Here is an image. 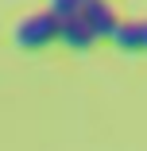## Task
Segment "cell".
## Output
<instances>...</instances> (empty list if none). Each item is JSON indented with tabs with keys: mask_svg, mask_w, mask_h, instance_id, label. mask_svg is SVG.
Returning <instances> with one entry per match:
<instances>
[{
	"mask_svg": "<svg viewBox=\"0 0 147 151\" xmlns=\"http://www.w3.org/2000/svg\"><path fill=\"white\" fill-rule=\"evenodd\" d=\"M50 12L58 19H70V16H81V0H50Z\"/></svg>",
	"mask_w": 147,
	"mask_h": 151,
	"instance_id": "5",
	"label": "cell"
},
{
	"mask_svg": "<svg viewBox=\"0 0 147 151\" xmlns=\"http://www.w3.org/2000/svg\"><path fill=\"white\" fill-rule=\"evenodd\" d=\"M58 16L47 8V12H31V16H23L19 23H16V31H12V39H16V47H23V50H43V47H50L54 39H58Z\"/></svg>",
	"mask_w": 147,
	"mask_h": 151,
	"instance_id": "1",
	"label": "cell"
},
{
	"mask_svg": "<svg viewBox=\"0 0 147 151\" xmlns=\"http://www.w3.org/2000/svg\"><path fill=\"white\" fill-rule=\"evenodd\" d=\"M62 27H58V39H62L70 50H89L97 43V35L89 31V23H85L81 16H70V19H58Z\"/></svg>",
	"mask_w": 147,
	"mask_h": 151,
	"instance_id": "3",
	"label": "cell"
},
{
	"mask_svg": "<svg viewBox=\"0 0 147 151\" xmlns=\"http://www.w3.org/2000/svg\"><path fill=\"white\" fill-rule=\"evenodd\" d=\"M81 4H89V0H81Z\"/></svg>",
	"mask_w": 147,
	"mask_h": 151,
	"instance_id": "6",
	"label": "cell"
},
{
	"mask_svg": "<svg viewBox=\"0 0 147 151\" xmlns=\"http://www.w3.org/2000/svg\"><path fill=\"white\" fill-rule=\"evenodd\" d=\"M81 19L89 23V31L101 39V35H112L116 27H120V19H116L112 4L108 0H89V4H81Z\"/></svg>",
	"mask_w": 147,
	"mask_h": 151,
	"instance_id": "2",
	"label": "cell"
},
{
	"mask_svg": "<svg viewBox=\"0 0 147 151\" xmlns=\"http://www.w3.org/2000/svg\"><path fill=\"white\" fill-rule=\"evenodd\" d=\"M120 50H132V54H143L147 50V19H136V23H120L116 31L108 35Z\"/></svg>",
	"mask_w": 147,
	"mask_h": 151,
	"instance_id": "4",
	"label": "cell"
}]
</instances>
